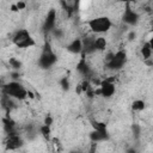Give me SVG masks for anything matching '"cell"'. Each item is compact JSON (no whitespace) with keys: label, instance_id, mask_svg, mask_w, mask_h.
Here are the masks:
<instances>
[{"label":"cell","instance_id":"8fae6325","mask_svg":"<svg viewBox=\"0 0 153 153\" xmlns=\"http://www.w3.org/2000/svg\"><path fill=\"white\" fill-rule=\"evenodd\" d=\"M94 39L96 38H92V37H86L84 41H82V53L84 54H91L93 51H96V47H94Z\"/></svg>","mask_w":153,"mask_h":153},{"label":"cell","instance_id":"52a82bcc","mask_svg":"<svg viewBox=\"0 0 153 153\" xmlns=\"http://www.w3.org/2000/svg\"><path fill=\"white\" fill-rule=\"evenodd\" d=\"M100 91H102V97L104 98H110L111 96H114L115 91H116V87H115V84L104 79L102 80V84H100Z\"/></svg>","mask_w":153,"mask_h":153},{"label":"cell","instance_id":"e0dca14e","mask_svg":"<svg viewBox=\"0 0 153 153\" xmlns=\"http://www.w3.org/2000/svg\"><path fill=\"white\" fill-rule=\"evenodd\" d=\"M39 133H41V135H42L45 140H50L51 129H50V127H49V126H45V124L41 126V127H39Z\"/></svg>","mask_w":153,"mask_h":153},{"label":"cell","instance_id":"cb8c5ba5","mask_svg":"<svg viewBox=\"0 0 153 153\" xmlns=\"http://www.w3.org/2000/svg\"><path fill=\"white\" fill-rule=\"evenodd\" d=\"M10 8H11L12 12H18V11H19L18 7H17V4H12V5L10 6Z\"/></svg>","mask_w":153,"mask_h":153},{"label":"cell","instance_id":"3957f363","mask_svg":"<svg viewBox=\"0 0 153 153\" xmlns=\"http://www.w3.org/2000/svg\"><path fill=\"white\" fill-rule=\"evenodd\" d=\"M57 57L55 55V53L53 51V49L50 48V44L49 43H45L44 48H43V51L39 56V60H38V65L41 68L43 69H47V68H50L51 66L55 65Z\"/></svg>","mask_w":153,"mask_h":153},{"label":"cell","instance_id":"7a4b0ae2","mask_svg":"<svg viewBox=\"0 0 153 153\" xmlns=\"http://www.w3.org/2000/svg\"><path fill=\"white\" fill-rule=\"evenodd\" d=\"M87 26L94 33H105L112 27V22L110 20V18L102 16L90 19L87 22Z\"/></svg>","mask_w":153,"mask_h":153},{"label":"cell","instance_id":"d4e9b609","mask_svg":"<svg viewBox=\"0 0 153 153\" xmlns=\"http://www.w3.org/2000/svg\"><path fill=\"white\" fill-rule=\"evenodd\" d=\"M88 153H96V143H94V142L92 143V146H91V148H90Z\"/></svg>","mask_w":153,"mask_h":153},{"label":"cell","instance_id":"4316f807","mask_svg":"<svg viewBox=\"0 0 153 153\" xmlns=\"http://www.w3.org/2000/svg\"><path fill=\"white\" fill-rule=\"evenodd\" d=\"M135 36H136V35H135V32H130V33H129V36H128V38L131 41V39H134V38H135Z\"/></svg>","mask_w":153,"mask_h":153},{"label":"cell","instance_id":"83f0119b","mask_svg":"<svg viewBox=\"0 0 153 153\" xmlns=\"http://www.w3.org/2000/svg\"><path fill=\"white\" fill-rule=\"evenodd\" d=\"M148 44H149V47H151V49L153 50V36L149 38V41H148Z\"/></svg>","mask_w":153,"mask_h":153},{"label":"cell","instance_id":"277c9868","mask_svg":"<svg viewBox=\"0 0 153 153\" xmlns=\"http://www.w3.org/2000/svg\"><path fill=\"white\" fill-rule=\"evenodd\" d=\"M127 61V54L123 50H118L117 53L110 55L106 61V66L111 71H118L121 69Z\"/></svg>","mask_w":153,"mask_h":153},{"label":"cell","instance_id":"8992f818","mask_svg":"<svg viewBox=\"0 0 153 153\" xmlns=\"http://www.w3.org/2000/svg\"><path fill=\"white\" fill-rule=\"evenodd\" d=\"M5 145H6V148L8 151H14V149H18L19 147L23 146V139L17 133H12L8 135Z\"/></svg>","mask_w":153,"mask_h":153},{"label":"cell","instance_id":"7402d4cb","mask_svg":"<svg viewBox=\"0 0 153 153\" xmlns=\"http://www.w3.org/2000/svg\"><path fill=\"white\" fill-rule=\"evenodd\" d=\"M43 124H45V126H51L53 124V117L51 116H45V118H44V123Z\"/></svg>","mask_w":153,"mask_h":153},{"label":"cell","instance_id":"f1b7e54d","mask_svg":"<svg viewBox=\"0 0 153 153\" xmlns=\"http://www.w3.org/2000/svg\"><path fill=\"white\" fill-rule=\"evenodd\" d=\"M127 153H137V152H136V149H134V148H129V149L127 151Z\"/></svg>","mask_w":153,"mask_h":153},{"label":"cell","instance_id":"9c48e42d","mask_svg":"<svg viewBox=\"0 0 153 153\" xmlns=\"http://www.w3.org/2000/svg\"><path fill=\"white\" fill-rule=\"evenodd\" d=\"M55 23H56V11L55 10H50L48 12V16H47L45 22H44V29L47 31L53 30L54 26H55Z\"/></svg>","mask_w":153,"mask_h":153},{"label":"cell","instance_id":"5b68a950","mask_svg":"<svg viewBox=\"0 0 153 153\" xmlns=\"http://www.w3.org/2000/svg\"><path fill=\"white\" fill-rule=\"evenodd\" d=\"M122 20L128 24V25H135L137 22H139V14L129 7V4L126 5V10L123 12V16H122Z\"/></svg>","mask_w":153,"mask_h":153},{"label":"cell","instance_id":"9a60e30c","mask_svg":"<svg viewBox=\"0 0 153 153\" xmlns=\"http://www.w3.org/2000/svg\"><path fill=\"white\" fill-rule=\"evenodd\" d=\"M106 44H108V43H106V39H105V37H103V36H99V37H97V38L94 39L96 50H99V51L105 50Z\"/></svg>","mask_w":153,"mask_h":153},{"label":"cell","instance_id":"f546056e","mask_svg":"<svg viewBox=\"0 0 153 153\" xmlns=\"http://www.w3.org/2000/svg\"><path fill=\"white\" fill-rule=\"evenodd\" d=\"M152 31H153V25H152Z\"/></svg>","mask_w":153,"mask_h":153},{"label":"cell","instance_id":"6da1fadb","mask_svg":"<svg viewBox=\"0 0 153 153\" xmlns=\"http://www.w3.org/2000/svg\"><path fill=\"white\" fill-rule=\"evenodd\" d=\"M2 91L5 96L17 100H24L25 98H27V90L17 81H10L2 87Z\"/></svg>","mask_w":153,"mask_h":153},{"label":"cell","instance_id":"44dd1931","mask_svg":"<svg viewBox=\"0 0 153 153\" xmlns=\"http://www.w3.org/2000/svg\"><path fill=\"white\" fill-rule=\"evenodd\" d=\"M131 130H133V135H134V137L135 139H139V136H140V127L137 126V124H133L131 126Z\"/></svg>","mask_w":153,"mask_h":153},{"label":"cell","instance_id":"ba28073f","mask_svg":"<svg viewBox=\"0 0 153 153\" xmlns=\"http://www.w3.org/2000/svg\"><path fill=\"white\" fill-rule=\"evenodd\" d=\"M30 37H31V35H30V32H29L26 29H20V30H18V31H17V32L13 35L12 42H13V44L17 47L18 44L23 43L24 41L29 39Z\"/></svg>","mask_w":153,"mask_h":153},{"label":"cell","instance_id":"484cf974","mask_svg":"<svg viewBox=\"0 0 153 153\" xmlns=\"http://www.w3.org/2000/svg\"><path fill=\"white\" fill-rule=\"evenodd\" d=\"M27 97H29V98H31V99H32V98H35V94H33V92L27 90Z\"/></svg>","mask_w":153,"mask_h":153},{"label":"cell","instance_id":"d6986e66","mask_svg":"<svg viewBox=\"0 0 153 153\" xmlns=\"http://www.w3.org/2000/svg\"><path fill=\"white\" fill-rule=\"evenodd\" d=\"M8 63H10V66H11L13 69H19V68L22 67V62H20L19 60L14 59V57H11V59L8 60Z\"/></svg>","mask_w":153,"mask_h":153},{"label":"cell","instance_id":"ac0fdd59","mask_svg":"<svg viewBox=\"0 0 153 153\" xmlns=\"http://www.w3.org/2000/svg\"><path fill=\"white\" fill-rule=\"evenodd\" d=\"M93 130H98V131H105L106 130V124L99 121H91Z\"/></svg>","mask_w":153,"mask_h":153},{"label":"cell","instance_id":"4fadbf2b","mask_svg":"<svg viewBox=\"0 0 153 153\" xmlns=\"http://www.w3.org/2000/svg\"><path fill=\"white\" fill-rule=\"evenodd\" d=\"M76 68H78V71H79L82 75H90V68H88V66H87V63H86V61H85V54H84V53H82V57H81L80 62L78 63Z\"/></svg>","mask_w":153,"mask_h":153},{"label":"cell","instance_id":"ffe728a7","mask_svg":"<svg viewBox=\"0 0 153 153\" xmlns=\"http://www.w3.org/2000/svg\"><path fill=\"white\" fill-rule=\"evenodd\" d=\"M60 85H61V87H62L65 91H66V90H69V81H68V79H67L66 76L60 80Z\"/></svg>","mask_w":153,"mask_h":153},{"label":"cell","instance_id":"2e32d148","mask_svg":"<svg viewBox=\"0 0 153 153\" xmlns=\"http://www.w3.org/2000/svg\"><path fill=\"white\" fill-rule=\"evenodd\" d=\"M146 108V103L142 99H135L131 103V110L133 111H142Z\"/></svg>","mask_w":153,"mask_h":153},{"label":"cell","instance_id":"30bf717a","mask_svg":"<svg viewBox=\"0 0 153 153\" xmlns=\"http://www.w3.org/2000/svg\"><path fill=\"white\" fill-rule=\"evenodd\" d=\"M67 50L73 53V54H79V53H82L84 48H82V41L76 38V39H73L68 45H67Z\"/></svg>","mask_w":153,"mask_h":153},{"label":"cell","instance_id":"7c38bea8","mask_svg":"<svg viewBox=\"0 0 153 153\" xmlns=\"http://www.w3.org/2000/svg\"><path fill=\"white\" fill-rule=\"evenodd\" d=\"M90 137H91L92 142L97 143V142H99V141H104V140H106V139L109 137V135H108V131H106V130H105V131L93 130V131L90 134Z\"/></svg>","mask_w":153,"mask_h":153},{"label":"cell","instance_id":"5bb4252c","mask_svg":"<svg viewBox=\"0 0 153 153\" xmlns=\"http://www.w3.org/2000/svg\"><path fill=\"white\" fill-rule=\"evenodd\" d=\"M141 56L143 57V60L146 61V60H149L151 59V56H152V53H153V50L151 49V47H149V44H148V42H146V43H143L142 44V47H141Z\"/></svg>","mask_w":153,"mask_h":153},{"label":"cell","instance_id":"603a6c76","mask_svg":"<svg viewBox=\"0 0 153 153\" xmlns=\"http://www.w3.org/2000/svg\"><path fill=\"white\" fill-rule=\"evenodd\" d=\"M17 7H18V10H24L26 7V4L24 1H18L17 2Z\"/></svg>","mask_w":153,"mask_h":153}]
</instances>
